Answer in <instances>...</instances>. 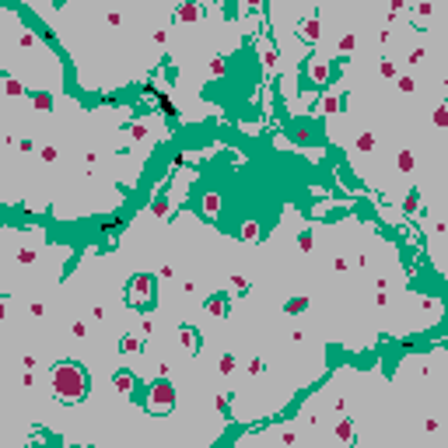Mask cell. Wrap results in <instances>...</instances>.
I'll return each instance as SVG.
<instances>
[{"instance_id": "obj_1", "label": "cell", "mask_w": 448, "mask_h": 448, "mask_svg": "<svg viewBox=\"0 0 448 448\" xmlns=\"http://www.w3.org/2000/svg\"><path fill=\"white\" fill-rule=\"evenodd\" d=\"M49 385H53V396H56L60 403H81V399L88 396L91 378H88V371H84L77 361H63V364H56V368L49 371Z\"/></svg>"}, {"instance_id": "obj_2", "label": "cell", "mask_w": 448, "mask_h": 448, "mask_svg": "<svg viewBox=\"0 0 448 448\" xmlns=\"http://www.w3.org/2000/svg\"><path fill=\"white\" fill-rule=\"evenodd\" d=\"M172 406H175V389H172V382H168V378L151 382L147 392H144V410L154 413V417H161V413H172Z\"/></svg>"}, {"instance_id": "obj_3", "label": "cell", "mask_w": 448, "mask_h": 448, "mask_svg": "<svg viewBox=\"0 0 448 448\" xmlns=\"http://www.w3.org/2000/svg\"><path fill=\"white\" fill-rule=\"evenodd\" d=\"M126 298H130L133 308H151V305H154V277H151V273H137V277L130 280Z\"/></svg>"}, {"instance_id": "obj_4", "label": "cell", "mask_w": 448, "mask_h": 448, "mask_svg": "<svg viewBox=\"0 0 448 448\" xmlns=\"http://www.w3.org/2000/svg\"><path fill=\"white\" fill-rule=\"evenodd\" d=\"M329 74H333V67H329L326 56H312V60H308V84L326 88V84H329Z\"/></svg>"}, {"instance_id": "obj_5", "label": "cell", "mask_w": 448, "mask_h": 448, "mask_svg": "<svg viewBox=\"0 0 448 448\" xmlns=\"http://www.w3.org/2000/svg\"><path fill=\"white\" fill-rule=\"evenodd\" d=\"M200 210H203V217H210V221H217L221 217V193H203V200H200Z\"/></svg>"}, {"instance_id": "obj_6", "label": "cell", "mask_w": 448, "mask_h": 448, "mask_svg": "<svg viewBox=\"0 0 448 448\" xmlns=\"http://www.w3.org/2000/svg\"><path fill=\"white\" fill-rule=\"evenodd\" d=\"M112 385H116V392H123V396H133V389H137V375H133V371H116Z\"/></svg>"}, {"instance_id": "obj_7", "label": "cell", "mask_w": 448, "mask_h": 448, "mask_svg": "<svg viewBox=\"0 0 448 448\" xmlns=\"http://www.w3.org/2000/svg\"><path fill=\"white\" fill-rule=\"evenodd\" d=\"M179 340H182V347H186L189 354H196V350H200V329L182 326V329H179Z\"/></svg>"}, {"instance_id": "obj_8", "label": "cell", "mask_w": 448, "mask_h": 448, "mask_svg": "<svg viewBox=\"0 0 448 448\" xmlns=\"http://www.w3.org/2000/svg\"><path fill=\"white\" fill-rule=\"evenodd\" d=\"M298 32H301V39H308V42H319V35H322V25H319V18H305Z\"/></svg>"}, {"instance_id": "obj_9", "label": "cell", "mask_w": 448, "mask_h": 448, "mask_svg": "<svg viewBox=\"0 0 448 448\" xmlns=\"http://www.w3.org/2000/svg\"><path fill=\"white\" fill-rule=\"evenodd\" d=\"M200 14H203L200 4H179V7H175V18H179V21H200Z\"/></svg>"}, {"instance_id": "obj_10", "label": "cell", "mask_w": 448, "mask_h": 448, "mask_svg": "<svg viewBox=\"0 0 448 448\" xmlns=\"http://www.w3.org/2000/svg\"><path fill=\"white\" fill-rule=\"evenodd\" d=\"M119 350L123 354H140L144 350V336H123L119 340Z\"/></svg>"}, {"instance_id": "obj_11", "label": "cell", "mask_w": 448, "mask_h": 448, "mask_svg": "<svg viewBox=\"0 0 448 448\" xmlns=\"http://www.w3.org/2000/svg\"><path fill=\"white\" fill-rule=\"evenodd\" d=\"M207 312H210L214 319H221V315H228V298H224V294H214V298L207 301Z\"/></svg>"}, {"instance_id": "obj_12", "label": "cell", "mask_w": 448, "mask_h": 448, "mask_svg": "<svg viewBox=\"0 0 448 448\" xmlns=\"http://www.w3.org/2000/svg\"><path fill=\"white\" fill-rule=\"evenodd\" d=\"M319 112H322V116H329V112H340V95H326V98L319 102Z\"/></svg>"}, {"instance_id": "obj_13", "label": "cell", "mask_w": 448, "mask_h": 448, "mask_svg": "<svg viewBox=\"0 0 448 448\" xmlns=\"http://www.w3.org/2000/svg\"><path fill=\"white\" fill-rule=\"evenodd\" d=\"M396 165H399V172H413V165H417L413 151H399V154H396Z\"/></svg>"}, {"instance_id": "obj_14", "label": "cell", "mask_w": 448, "mask_h": 448, "mask_svg": "<svg viewBox=\"0 0 448 448\" xmlns=\"http://www.w3.org/2000/svg\"><path fill=\"white\" fill-rule=\"evenodd\" d=\"M259 235H263L259 221H245V224H242V238H245V242H256Z\"/></svg>"}, {"instance_id": "obj_15", "label": "cell", "mask_w": 448, "mask_h": 448, "mask_svg": "<svg viewBox=\"0 0 448 448\" xmlns=\"http://www.w3.org/2000/svg\"><path fill=\"white\" fill-rule=\"evenodd\" d=\"M336 438L350 441V438H354V424H350V420H336Z\"/></svg>"}, {"instance_id": "obj_16", "label": "cell", "mask_w": 448, "mask_h": 448, "mask_svg": "<svg viewBox=\"0 0 448 448\" xmlns=\"http://www.w3.org/2000/svg\"><path fill=\"white\" fill-rule=\"evenodd\" d=\"M308 308V298H291L287 301V315H301Z\"/></svg>"}, {"instance_id": "obj_17", "label": "cell", "mask_w": 448, "mask_h": 448, "mask_svg": "<svg viewBox=\"0 0 448 448\" xmlns=\"http://www.w3.org/2000/svg\"><path fill=\"white\" fill-rule=\"evenodd\" d=\"M417 207H420V193H410V196L403 200V210H406V214H417Z\"/></svg>"}, {"instance_id": "obj_18", "label": "cell", "mask_w": 448, "mask_h": 448, "mask_svg": "<svg viewBox=\"0 0 448 448\" xmlns=\"http://www.w3.org/2000/svg\"><path fill=\"white\" fill-rule=\"evenodd\" d=\"M4 91H7V95H25L21 81H14V77H7V81H4Z\"/></svg>"}, {"instance_id": "obj_19", "label": "cell", "mask_w": 448, "mask_h": 448, "mask_svg": "<svg viewBox=\"0 0 448 448\" xmlns=\"http://www.w3.org/2000/svg\"><path fill=\"white\" fill-rule=\"evenodd\" d=\"M298 245L305 249V252H312V245H315V238H312V231H301L298 235Z\"/></svg>"}, {"instance_id": "obj_20", "label": "cell", "mask_w": 448, "mask_h": 448, "mask_svg": "<svg viewBox=\"0 0 448 448\" xmlns=\"http://www.w3.org/2000/svg\"><path fill=\"white\" fill-rule=\"evenodd\" d=\"M378 74L382 77H396V63H392V60H382V63H378Z\"/></svg>"}, {"instance_id": "obj_21", "label": "cell", "mask_w": 448, "mask_h": 448, "mask_svg": "<svg viewBox=\"0 0 448 448\" xmlns=\"http://www.w3.org/2000/svg\"><path fill=\"white\" fill-rule=\"evenodd\" d=\"M231 368H235V357H231V354H224L221 361H217V371H221V375H228Z\"/></svg>"}, {"instance_id": "obj_22", "label": "cell", "mask_w": 448, "mask_h": 448, "mask_svg": "<svg viewBox=\"0 0 448 448\" xmlns=\"http://www.w3.org/2000/svg\"><path fill=\"white\" fill-rule=\"evenodd\" d=\"M396 84H399V91H403V95H410V91L417 88V81H413V77H399Z\"/></svg>"}, {"instance_id": "obj_23", "label": "cell", "mask_w": 448, "mask_h": 448, "mask_svg": "<svg viewBox=\"0 0 448 448\" xmlns=\"http://www.w3.org/2000/svg\"><path fill=\"white\" fill-rule=\"evenodd\" d=\"M294 140H298V144H308V140H312V130H308V126H298V130H294Z\"/></svg>"}, {"instance_id": "obj_24", "label": "cell", "mask_w": 448, "mask_h": 448, "mask_svg": "<svg viewBox=\"0 0 448 448\" xmlns=\"http://www.w3.org/2000/svg\"><path fill=\"white\" fill-rule=\"evenodd\" d=\"M357 147H361V151H371L375 147V137H371V133H361V137H357Z\"/></svg>"}, {"instance_id": "obj_25", "label": "cell", "mask_w": 448, "mask_h": 448, "mask_svg": "<svg viewBox=\"0 0 448 448\" xmlns=\"http://www.w3.org/2000/svg\"><path fill=\"white\" fill-rule=\"evenodd\" d=\"M18 42H21L25 49H32V46H35L39 39H35V32H21V39H18Z\"/></svg>"}, {"instance_id": "obj_26", "label": "cell", "mask_w": 448, "mask_h": 448, "mask_svg": "<svg viewBox=\"0 0 448 448\" xmlns=\"http://www.w3.org/2000/svg\"><path fill=\"white\" fill-rule=\"evenodd\" d=\"M32 102H35V109H53V98L49 95H35Z\"/></svg>"}, {"instance_id": "obj_27", "label": "cell", "mask_w": 448, "mask_h": 448, "mask_svg": "<svg viewBox=\"0 0 448 448\" xmlns=\"http://www.w3.org/2000/svg\"><path fill=\"white\" fill-rule=\"evenodd\" d=\"M210 74H214V77L224 74V60H221V56H214V60H210Z\"/></svg>"}, {"instance_id": "obj_28", "label": "cell", "mask_w": 448, "mask_h": 448, "mask_svg": "<svg viewBox=\"0 0 448 448\" xmlns=\"http://www.w3.org/2000/svg\"><path fill=\"white\" fill-rule=\"evenodd\" d=\"M354 46H357V39H354V35H343V39H340V49H343V53H350Z\"/></svg>"}, {"instance_id": "obj_29", "label": "cell", "mask_w": 448, "mask_h": 448, "mask_svg": "<svg viewBox=\"0 0 448 448\" xmlns=\"http://www.w3.org/2000/svg\"><path fill=\"white\" fill-rule=\"evenodd\" d=\"M245 287H249V280H245V277H231V291H238V294H242Z\"/></svg>"}, {"instance_id": "obj_30", "label": "cell", "mask_w": 448, "mask_h": 448, "mask_svg": "<svg viewBox=\"0 0 448 448\" xmlns=\"http://www.w3.org/2000/svg\"><path fill=\"white\" fill-rule=\"evenodd\" d=\"M32 259H35L32 249H18V263H32Z\"/></svg>"}, {"instance_id": "obj_31", "label": "cell", "mask_w": 448, "mask_h": 448, "mask_svg": "<svg viewBox=\"0 0 448 448\" xmlns=\"http://www.w3.org/2000/svg\"><path fill=\"white\" fill-rule=\"evenodd\" d=\"M263 63H266V67H273V49H270L266 42H263Z\"/></svg>"}, {"instance_id": "obj_32", "label": "cell", "mask_w": 448, "mask_h": 448, "mask_svg": "<svg viewBox=\"0 0 448 448\" xmlns=\"http://www.w3.org/2000/svg\"><path fill=\"white\" fill-rule=\"evenodd\" d=\"M263 371V361H259V357H252V361H249V375H259Z\"/></svg>"}, {"instance_id": "obj_33", "label": "cell", "mask_w": 448, "mask_h": 448, "mask_svg": "<svg viewBox=\"0 0 448 448\" xmlns=\"http://www.w3.org/2000/svg\"><path fill=\"white\" fill-rule=\"evenodd\" d=\"M140 329H144V336H151V329H154V322H151V315L140 319Z\"/></svg>"}, {"instance_id": "obj_34", "label": "cell", "mask_w": 448, "mask_h": 448, "mask_svg": "<svg viewBox=\"0 0 448 448\" xmlns=\"http://www.w3.org/2000/svg\"><path fill=\"white\" fill-rule=\"evenodd\" d=\"M434 123H438V126H445V123H448V112H445V109H438V112H434Z\"/></svg>"}, {"instance_id": "obj_35", "label": "cell", "mask_w": 448, "mask_h": 448, "mask_svg": "<svg viewBox=\"0 0 448 448\" xmlns=\"http://www.w3.org/2000/svg\"><path fill=\"white\" fill-rule=\"evenodd\" d=\"M42 161H56V147H42Z\"/></svg>"}, {"instance_id": "obj_36", "label": "cell", "mask_w": 448, "mask_h": 448, "mask_svg": "<svg viewBox=\"0 0 448 448\" xmlns=\"http://www.w3.org/2000/svg\"><path fill=\"white\" fill-rule=\"evenodd\" d=\"M158 105H161V112H168V116H172V112H175V105H172V102H168V98H161V102H158Z\"/></svg>"}, {"instance_id": "obj_37", "label": "cell", "mask_w": 448, "mask_h": 448, "mask_svg": "<svg viewBox=\"0 0 448 448\" xmlns=\"http://www.w3.org/2000/svg\"><path fill=\"white\" fill-rule=\"evenodd\" d=\"M4 305H7V301H4V298H0V319H4V312H7V308H4Z\"/></svg>"}]
</instances>
